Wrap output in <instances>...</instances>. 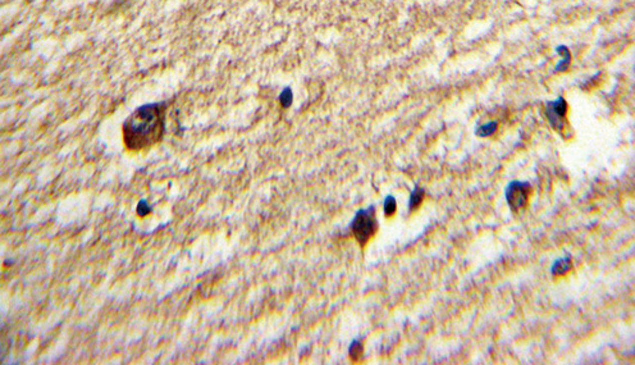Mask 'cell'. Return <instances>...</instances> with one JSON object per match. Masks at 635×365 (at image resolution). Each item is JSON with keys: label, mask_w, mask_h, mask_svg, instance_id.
Instances as JSON below:
<instances>
[{"label": "cell", "mask_w": 635, "mask_h": 365, "mask_svg": "<svg viewBox=\"0 0 635 365\" xmlns=\"http://www.w3.org/2000/svg\"><path fill=\"white\" fill-rule=\"evenodd\" d=\"M348 352H350V356H351L354 360H357L359 357H361V353H363V345H361V342L359 341L352 342Z\"/></svg>", "instance_id": "9c48e42d"}, {"label": "cell", "mask_w": 635, "mask_h": 365, "mask_svg": "<svg viewBox=\"0 0 635 365\" xmlns=\"http://www.w3.org/2000/svg\"><path fill=\"white\" fill-rule=\"evenodd\" d=\"M292 100H293L292 91H291L290 89H284L283 93H282L281 96H279V102L282 103V105H283L284 108H287L290 107Z\"/></svg>", "instance_id": "30bf717a"}, {"label": "cell", "mask_w": 635, "mask_h": 365, "mask_svg": "<svg viewBox=\"0 0 635 365\" xmlns=\"http://www.w3.org/2000/svg\"><path fill=\"white\" fill-rule=\"evenodd\" d=\"M572 268V261L571 258H561V259H557L556 261L553 263L552 265V274L553 275H563L566 274L567 272H570Z\"/></svg>", "instance_id": "5b68a950"}, {"label": "cell", "mask_w": 635, "mask_h": 365, "mask_svg": "<svg viewBox=\"0 0 635 365\" xmlns=\"http://www.w3.org/2000/svg\"><path fill=\"white\" fill-rule=\"evenodd\" d=\"M497 128H498V123H497V122H488V123H485V125L479 126V127L476 128L475 132L478 136L488 137L490 136V135H493L497 131Z\"/></svg>", "instance_id": "52a82bcc"}, {"label": "cell", "mask_w": 635, "mask_h": 365, "mask_svg": "<svg viewBox=\"0 0 635 365\" xmlns=\"http://www.w3.org/2000/svg\"><path fill=\"white\" fill-rule=\"evenodd\" d=\"M136 212H137V214L140 215V217H145V215H148L149 213H151V208H150V205L148 204V201H146V200L140 201L139 205H137Z\"/></svg>", "instance_id": "8fae6325"}, {"label": "cell", "mask_w": 635, "mask_h": 365, "mask_svg": "<svg viewBox=\"0 0 635 365\" xmlns=\"http://www.w3.org/2000/svg\"><path fill=\"white\" fill-rule=\"evenodd\" d=\"M566 112H567V104H566L563 98H558L554 102L547 103V107H545V114H547L549 123L560 134L562 132L563 118L566 116Z\"/></svg>", "instance_id": "277c9868"}, {"label": "cell", "mask_w": 635, "mask_h": 365, "mask_svg": "<svg viewBox=\"0 0 635 365\" xmlns=\"http://www.w3.org/2000/svg\"><path fill=\"white\" fill-rule=\"evenodd\" d=\"M377 229L378 223L375 219L374 208L361 209L357 212L352 222V233L361 246H365L368 241L375 235Z\"/></svg>", "instance_id": "7a4b0ae2"}, {"label": "cell", "mask_w": 635, "mask_h": 365, "mask_svg": "<svg viewBox=\"0 0 635 365\" xmlns=\"http://www.w3.org/2000/svg\"><path fill=\"white\" fill-rule=\"evenodd\" d=\"M530 194L531 186L528 182H521V181L510 182L505 191L506 200L513 213H517L526 206Z\"/></svg>", "instance_id": "3957f363"}, {"label": "cell", "mask_w": 635, "mask_h": 365, "mask_svg": "<svg viewBox=\"0 0 635 365\" xmlns=\"http://www.w3.org/2000/svg\"><path fill=\"white\" fill-rule=\"evenodd\" d=\"M396 208H397V203H396L395 197L387 196L386 200H384V214L387 217H392V215L395 214Z\"/></svg>", "instance_id": "ba28073f"}, {"label": "cell", "mask_w": 635, "mask_h": 365, "mask_svg": "<svg viewBox=\"0 0 635 365\" xmlns=\"http://www.w3.org/2000/svg\"><path fill=\"white\" fill-rule=\"evenodd\" d=\"M423 199H424V190L420 189V187H416V189L411 192V195H410V201H409L410 212H412V210H415V209H418L419 206H420Z\"/></svg>", "instance_id": "8992f818"}, {"label": "cell", "mask_w": 635, "mask_h": 365, "mask_svg": "<svg viewBox=\"0 0 635 365\" xmlns=\"http://www.w3.org/2000/svg\"><path fill=\"white\" fill-rule=\"evenodd\" d=\"M166 108L163 104L142 105L123 125V140L130 150L139 151L159 142L164 135Z\"/></svg>", "instance_id": "6da1fadb"}]
</instances>
